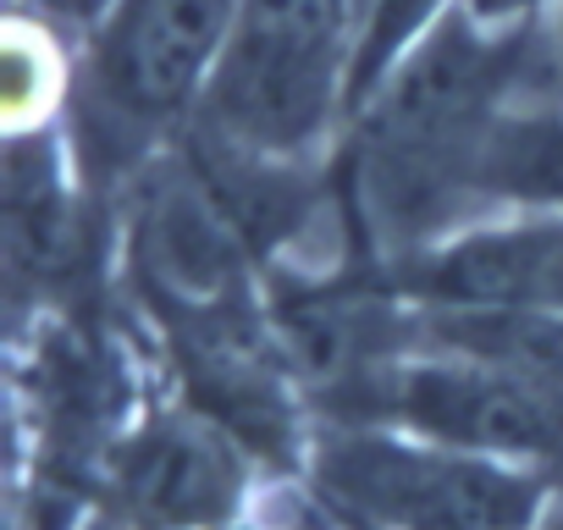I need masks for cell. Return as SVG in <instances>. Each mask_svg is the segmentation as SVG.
<instances>
[{"mask_svg":"<svg viewBox=\"0 0 563 530\" xmlns=\"http://www.w3.org/2000/svg\"><path fill=\"white\" fill-rule=\"evenodd\" d=\"M338 426H387L459 453H481L541 481L563 475V393L519 371L420 349L343 393Z\"/></svg>","mask_w":563,"mask_h":530,"instance_id":"3957f363","label":"cell"},{"mask_svg":"<svg viewBox=\"0 0 563 530\" xmlns=\"http://www.w3.org/2000/svg\"><path fill=\"white\" fill-rule=\"evenodd\" d=\"M536 530H563V508H547V514L536 519Z\"/></svg>","mask_w":563,"mask_h":530,"instance_id":"9c48e42d","label":"cell"},{"mask_svg":"<svg viewBox=\"0 0 563 530\" xmlns=\"http://www.w3.org/2000/svg\"><path fill=\"white\" fill-rule=\"evenodd\" d=\"M475 199L563 216V117L519 111L497 117L475 155Z\"/></svg>","mask_w":563,"mask_h":530,"instance_id":"52a82bcc","label":"cell"},{"mask_svg":"<svg viewBox=\"0 0 563 530\" xmlns=\"http://www.w3.org/2000/svg\"><path fill=\"white\" fill-rule=\"evenodd\" d=\"M243 481V448L205 415L150 420L117 459V492L139 530H227Z\"/></svg>","mask_w":563,"mask_h":530,"instance_id":"5b68a950","label":"cell"},{"mask_svg":"<svg viewBox=\"0 0 563 530\" xmlns=\"http://www.w3.org/2000/svg\"><path fill=\"white\" fill-rule=\"evenodd\" d=\"M354 0H238L232 40L199 106L216 155L288 166L338 111Z\"/></svg>","mask_w":563,"mask_h":530,"instance_id":"6da1fadb","label":"cell"},{"mask_svg":"<svg viewBox=\"0 0 563 530\" xmlns=\"http://www.w3.org/2000/svg\"><path fill=\"white\" fill-rule=\"evenodd\" d=\"M541 475L387 426H338L316 448V492L354 530H536Z\"/></svg>","mask_w":563,"mask_h":530,"instance_id":"7a4b0ae2","label":"cell"},{"mask_svg":"<svg viewBox=\"0 0 563 530\" xmlns=\"http://www.w3.org/2000/svg\"><path fill=\"white\" fill-rule=\"evenodd\" d=\"M34 7L45 12V18H62V23H106L111 18V7L117 0H34Z\"/></svg>","mask_w":563,"mask_h":530,"instance_id":"ba28073f","label":"cell"},{"mask_svg":"<svg viewBox=\"0 0 563 530\" xmlns=\"http://www.w3.org/2000/svg\"><path fill=\"white\" fill-rule=\"evenodd\" d=\"M78 210L51 133L18 128L7 155V254L23 283H51L73 265Z\"/></svg>","mask_w":563,"mask_h":530,"instance_id":"8992f818","label":"cell"},{"mask_svg":"<svg viewBox=\"0 0 563 530\" xmlns=\"http://www.w3.org/2000/svg\"><path fill=\"white\" fill-rule=\"evenodd\" d=\"M238 0H117L89 56V128L133 155L139 139L199 117L232 40Z\"/></svg>","mask_w":563,"mask_h":530,"instance_id":"277c9868","label":"cell"},{"mask_svg":"<svg viewBox=\"0 0 563 530\" xmlns=\"http://www.w3.org/2000/svg\"><path fill=\"white\" fill-rule=\"evenodd\" d=\"M552 486H563V475H558V481H552Z\"/></svg>","mask_w":563,"mask_h":530,"instance_id":"30bf717a","label":"cell"},{"mask_svg":"<svg viewBox=\"0 0 563 530\" xmlns=\"http://www.w3.org/2000/svg\"><path fill=\"white\" fill-rule=\"evenodd\" d=\"M227 530H238V525H227Z\"/></svg>","mask_w":563,"mask_h":530,"instance_id":"8fae6325","label":"cell"}]
</instances>
